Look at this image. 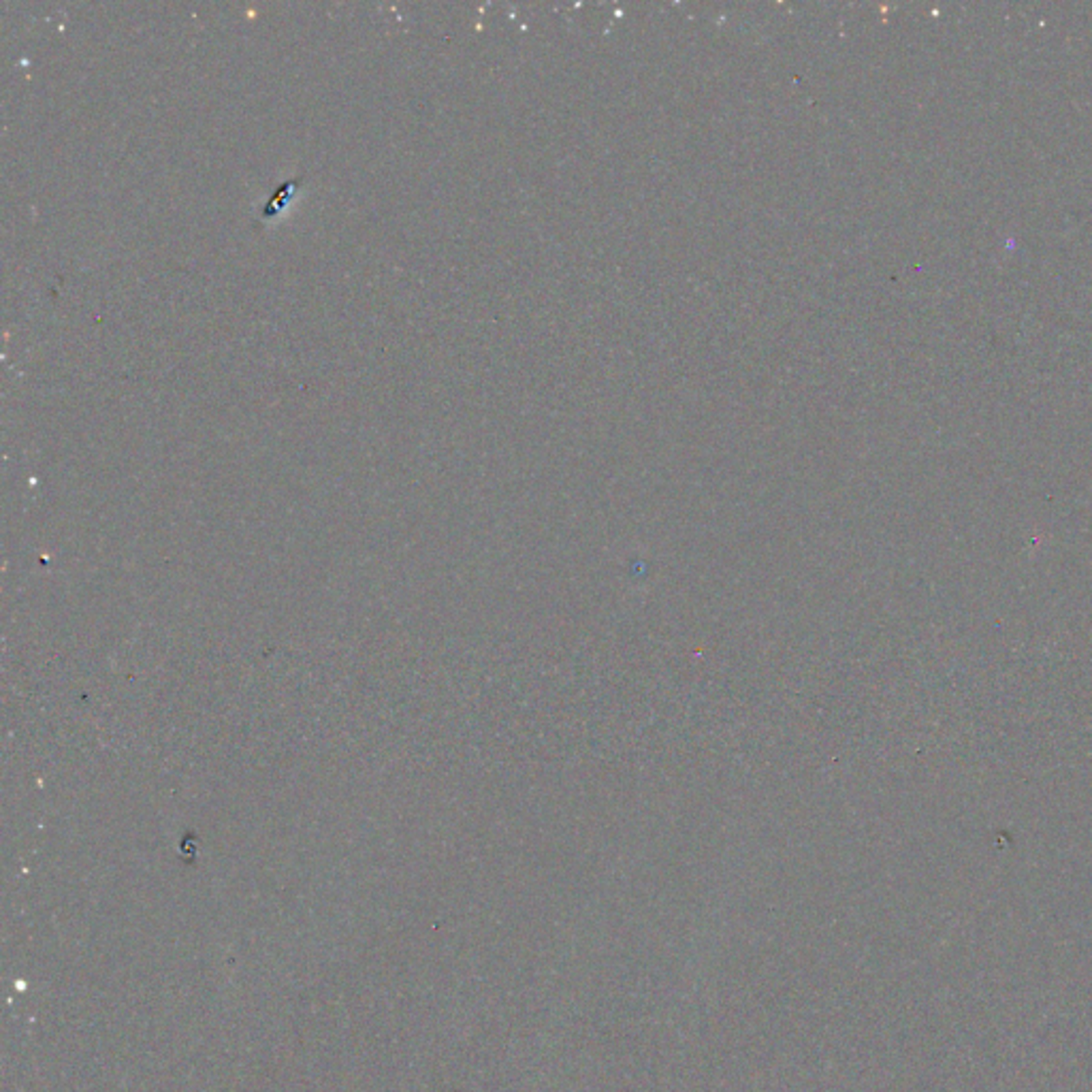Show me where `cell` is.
I'll return each instance as SVG.
<instances>
[{"instance_id": "1", "label": "cell", "mask_w": 1092, "mask_h": 1092, "mask_svg": "<svg viewBox=\"0 0 1092 1092\" xmlns=\"http://www.w3.org/2000/svg\"><path fill=\"white\" fill-rule=\"evenodd\" d=\"M296 184H299V179H293V182H286V184H284V186H280V190H278V192H276V197H271V199H269V203H267V208H265V211H263V215H265V218H269V215H273V214H278V209H282V208H284V203H286V197H289V195H293V190H295V186H296Z\"/></svg>"}]
</instances>
